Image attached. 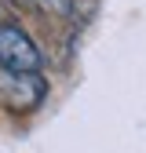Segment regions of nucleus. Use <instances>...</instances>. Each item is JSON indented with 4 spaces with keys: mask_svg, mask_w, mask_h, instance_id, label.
Segmentation results:
<instances>
[{
    "mask_svg": "<svg viewBox=\"0 0 146 153\" xmlns=\"http://www.w3.org/2000/svg\"><path fill=\"white\" fill-rule=\"evenodd\" d=\"M0 69H11V73H40L44 69V55L36 48V40L15 18L0 22Z\"/></svg>",
    "mask_w": 146,
    "mask_h": 153,
    "instance_id": "1",
    "label": "nucleus"
},
{
    "mask_svg": "<svg viewBox=\"0 0 146 153\" xmlns=\"http://www.w3.org/2000/svg\"><path fill=\"white\" fill-rule=\"evenodd\" d=\"M48 99V80L44 73H11L0 69V106L15 117L40 109V102Z\"/></svg>",
    "mask_w": 146,
    "mask_h": 153,
    "instance_id": "2",
    "label": "nucleus"
},
{
    "mask_svg": "<svg viewBox=\"0 0 146 153\" xmlns=\"http://www.w3.org/2000/svg\"><path fill=\"white\" fill-rule=\"evenodd\" d=\"M18 7L44 11L51 18H77V0H18Z\"/></svg>",
    "mask_w": 146,
    "mask_h": 153,
    "instance_id": "3",
    "label": "nucleus"
},
{
    "mask_svg": "<svg viewBox=\"0 0 146 153\" xmlns=\"http://www.w3.org/2000/svg\"><path fill=\"white\" fill-rule=\"evenodd\" d=\"M7 11H11V7H7V0H0V22H4V18H11Z\"/></svg>",
    "mask_w": 146,
    "mask_h": 153,
    "instance_id": "4",
    "label": "nucleus"
},
{
    "mask_svg": "<svg viewBox=\"0 0 146 153\" xmlns=\"http://www.w3.org/2000/svg\"><path fill=\"white\" fill-rule=\"evenodd\" d=\"M7 4H18V0H7Z\"/></svg>",
    "mask_w": 146,
    "mask_h": 153,
    "instance_id": "5",
    "label": "nucleus"
}]
</instances>
